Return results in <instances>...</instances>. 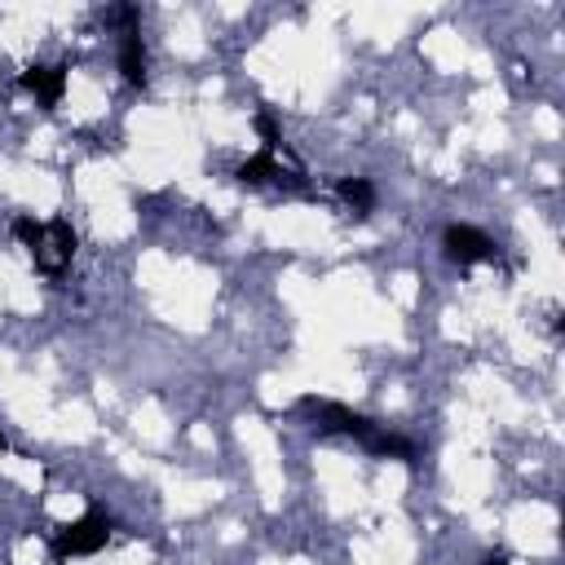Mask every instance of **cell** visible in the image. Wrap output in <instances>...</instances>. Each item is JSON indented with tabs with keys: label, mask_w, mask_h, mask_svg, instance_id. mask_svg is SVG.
Returning a JSON list of instances; mask_svg holds the SVG:
<instances>
[{
	"label": "cell",
	"mask_w": 565,
	"mask_h": 565,
	"mask_svg": "<svg viewBox=\"0 0 565 565\" xmlns=\"http://www.w3.org/2000/svg\"><path fill=\"white\" fill-rule=\"evenodd\" d=\"M296 411H300L305 419H313V428H322V433H344V437L362 441L371 455H375V446H380V437H384V428H380L375 419H366V415H358V411H349L344 402H331V397L305 393V397L296 402Z\"/></svg>",
	"instance_id": "cell-1"
},
{
	"label": "cell",
	"mask_w": 565,
	"mask_h": 565,
	"mask_svg": "<svg viewBox=\"0 0 565 565\" xmlns=\"http://www.w3.org/2000/svg\"><path fill=\"white\" fill-rule=\"evenodd\" d=\"M106 539H110V516H106L102 508H88L84 516L66 521V525L53 534V556H57V561H66V556H93V552L106 547Z\"/></svg>",
	"instance_id": "cell-2"
},
{
	"label": "cell",
	"mask_w": 565,
	"mask_h": 565,
	"mask_svg": "<svg viewBox=\"0 0 565 565\" xmlns=\"http://www.w3.org/2000/svg\"><path fill=\"white\" fill-rule=\"evenodd\" d=\"M75 247H79L75 225H71L66 216H53V221H44V225H40V238H35L26 252H31V260H35V269H40V274L57 278V274L71 265Z\"/></svg>",
	"instance_id": "cell-3"
},
{
	"label": "cell",
	"mask_w": 565,
	"mask_h": 565,
	"mask_svg": "<svg viewBox=\"0 0 565 565\" xmlns=\"http://www.w3.org/2000/svg\"><path fill=\"white\" fill-rule=\"evenodd\" d=\"M441 247H446V256H450L455 265L499 260V243H494L490 234H481L477 225H459V221H450V225L441 230Z\"/></svg>",
	"instance_id": "cell-4"
},
{
	"label": "cell",
	"mask_w": 565,
	"mask_h": 565,
	"mask_svg": "<svg viewBox=\"0 0 565 565\" xmlns=\"http://www.w3.org/2000/svg\"><path fill=\"white\" fill-rule=\"evenodd\" d=\"M119 22H124V31H119V71L132 88H146V40H141V26H137V9L124 4Z\"/></svg>",
	"instance_id": "cell-5"
},
{
	"label": "cell",
	"mask_w": 565,
	"mask_h": 565,
	"mask_svg": "<svg viewBox=\"0 0 565 565\" xmlns=\"http://www.w3.org/2000/svg\"><path fill=\"white\" fill-rule=\"evenodd\" d=\"M22 88L44 106V110H53L57 102H62V93H66V66L57 62V66H26L22 71Z\"/></svg>",
	"instance_id": "cell-6"
},
{
	"label": "cell",
	"mask_w": 565,
	"mask_h": 565,
	"mask_svg": "<svg viewBox=\"0 0 565 565\" xmlns=\"http://www.w3.org/2000/svg\"><path fill=\"white\" fill-rule=\"evenodd\" d=\"M234 177H238L243 185H265V181H291V177L282 172V163H278V150H260V154L243 159Z\"/></svg>",
	"instance_id": "cell-7"
},
{
	"label": "cell",
	"mask_w": 565,
	"mask_h": 565,
	"mask_svg": "<svg viewBox=\"0 0 565 565\" xmlns=\"http://www.w3.org/2000/svg\"><path fill=\"white\" fill-rule=\"evenodd\" d=\"M335 190H340V199H344L358 216H366V212L375 207V185H371L366 177H340V181H335Z\"/></svg>",
	"instance_id": "cell-8"
},
{
	"label": "cell",
	"mask_w": 565,
	"mask_h": 565,
	"mask_svg": "<svg viewBox=\"0 0 565 565\" xmlns=\"http://www.w3.org/2000/svg\"><path fill=\"white\" fill-rule=\"evenodd\" d=\"M252 128L260 132L265 150H282V132H278V124H274V115H269V110H260V115L252 119Z\"/></svg>",
	"instance_id": "cell-9"
},
{
	"label": "cell",
	"mask_w": 565,
	"mask_h": 565,
	"mask_svg": "<svg viewBox=\"0 0 565 565\" xmlns=\"http://www.w3.org/2000/svg\"><path fill=\"white\" fill-rule=\"evenodd\" d=\"M486 565H512V561H508V552H490Z\"/></svg>",
	"instance_id": "cell-10"
},
{
	"label": "cell",
	"mask_w": 565,
	"mask_h": 565,
	"mask_svg": "<svg viewBox=\"0 0 565 565\" xmlns=\"http://www.w3.org/2000/svg\"><path fill=\"white\" fill-rule=\"evenodd\" d=\"M4 446H9V441H4V428H0V455H4Z\"/></svg>",
	"instance_id": "cell-11"
}]
</instances>
